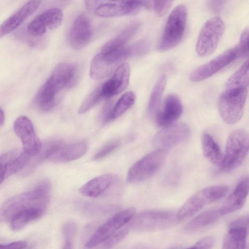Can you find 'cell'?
<instances>
[{
    "instance_id": "obj_8",
    "label": "cell",
    "mask_w": 249,
    "mask_h": 249,
    "mask_svg": "<svg viewBox=\"0 0 249 249\" xmlns=\"http://www.w3.org/2000/svg\"><path fill=\"white\" fill-rule=\"evenodd\" d=\"M166 153V150L158 148L144 156L129 168L127 181L129 183H137L151 178L163 166Z\"/></svg>"
},
{
    "instance_id": "obj_12",
    "label": "cell",
    "mask_w": 249,
    "mask_h": 249,
    "mask_svg": "<svg viewBox=\"0 0 249 249\" xmlns=\"http://www.w3.org/2000/svg\"><path fill=\"white\" fill-rule=\"evenodd\" d=\"M119 2L99 5L94 12L99 17L111 18L135 14L142 8H149L150 0H120Z\"/></svg>"
},
{
    "instance_id": "obj_38",
    "label": "cell",
    "mask_w": 249,
    "mask_h": 249,
    "mask_svg": "<svg viewBox=\"0 0 249 249\" xmlns=\"http://www.w3.org/2000/svg\"><path fill=\"white\" fill-rule=\"evenodd\" d=\"M119 145L120 142L116 140L108 142L100 148L94 155L93 160H97L106 158L115 150Z\"/></svg>"
},
{
    "instance_id": "obj_1",
    "label": "cell",
    "mask_w": 249,
    "mask_h": 249,
    "mask_svg": "<svg viewBox=\"0 0 249 249\" xmlns=\"http://www.w3.org/2000/svg\"><path fill=\"white\" fill-rule=\"evenodd\" d=\"M78 75L77 65L68 63L57 65L36 95L37 107L43 111L51 110L55 104L57 94L65 88L72 87Z\"/></svg>"
},
{
    "instance_id": "obj_3",
    "label": "cell",
    "mask_w": 249,
    "mask_h": 249,
    "mask_svg": "<svg viewBox=\"0 0 249 249\" xmlns=\"http://www.w3.org/2000/svg\"><path fill=\"white\" fill-rule=\"evenodd\" d=\"M177 213L165 210H147L135 214L127 223L129 229L151 231L168 228L178 221Z\"/></svg>"
},
{
    "instance_id": "obj_19",
    "label": "cell",
    "mask_w": 249,
    "mask_h": 249,
    "mask_svg": "<svg viewBox=\"0 0 249 249\" xmlns=\"http://www.w3.org/2000/svg\"><path fill=\"white\" fill-rule=\"evenodd\" d=\"M118 179V177L113 174L101 175L84 184L80 188L79 192L87 197H98L107 191L117 182Z\"/></svg>"
},
{
    "instance_id": "obj_28",
    "label": "cell",
    "mask_w": 249,
    "mask_h": 249,
    "mask_svg": "<svg viewBox=\"0 0 249 249\" xmlns=\"http://www.w3.org/2000/svg\"><path fill=\"white\" fill-rule=\"evenodd\" d=\"M135 99V95L132 91L127 92L124 94L114 107L110 109L104 121L108 122L120 117L134 104Z\"/></svg>"
},
{
    "instance_id": "obj_35",
    "label": "cell",
    "mask_w": 249,
    "mask_h": 249,
    "mask_svg": "<svg viewBox=\"0 0 249 249\" xmlns=\"http://www.w3.org/2000/svg\"><path fill=\"white\" fill-rule=\"evenodd\" d=\"M128 226L122 227L108 237L103 244V247L106 249L111 248L121 242L129 232Z\"/></svg>"
},
{
    "instance_id": "obj_29",
    "label": "cell",
    "mask_w": 249,
    "mask_h": 249,
    "mask_svg": "<svg viewBox=\"0 0 249 249\" xmlns=\"http://www.w3.org/2000/svg\"><path fill=\"white\" fill-rule=\"evenodd\" d=\"M249 65L248 59L228 80L225 85L226 89L248 88L249 79Z\"/></svg>"
},
{
    "instance_id": "obj_27",
    "label": "cell",
    "mask_w": 249,
    "mask_h": 249,
    "mask_svg": "<svg viewBox=\"0 0 249 249\" xmlns=\"http://www.w3.org/2000/svg\"><path fill=\"white\" fill-rule=\"evenodd\" d=\"M166 82V76L163 74L159 78L152 89L148 106L149 113L152 117L155 116L159 108Z\"/></svg>"
},
{
    "instance_id": "obj_15",
    "label": "cell",
    "mask_w": 249,
    "mask_h": 249,
    "mask_svg": "<svg viewBox=\"0 0 249 249\" xmlns=\"http://www.w3.org/2000/svg\"><path fill=\"white\" fill-rule=\"evenodd\" d=\"M249 231V216L232 221L223 242V249H244L246 248Z\"/></svg>"
},
{
    "instance_id": "obj_32",
    "label": "cell",
    "mask_w": 249,
    "mask_h": 249,
    "mask_svg": "<svg viewBox=\"0 0 249 249\" xmlns=\"http://www.w3.org/2000/svg\"><path fill=\"white\" fill-rule=\"evenodd\" d=\"M81 210L87 214L90 215H100L106 214L113 212L115 207L111 205H102L89 203H84L80 206Z\"/></svg>"
},
{
    "instance_id": "obj_36",
    "label": "cell",
    "mask_w": 249,
    "mask_h": 249,
    "mask_svg": "<svg viewBox=\"0 0 249 249\" xmlns=\"http://www.w3.org/2000/svg\"><path fill=\"white\" fill-rule=\"evenodd\" d=\"M18 154V151L12 150L0 156V184L5 178L6 171L8 163Z\"/></svg>"
},
{
    "instance_id": "obj_47",
    "label": "cell",
    "mask_w": 249,
    "mask_h": 249,
    "mask_svg": "<svg viewBox=\"0 0 249 249\" xmlns=\"http://www.w3.org/2000/svg\"><path fill=\"white\" fill-rule=\"evenodd\" d=\"M109 0L111 1H115L120 0Z\"/></svg>"
},
{
    "instance_id": "obj_2",
    "label": "cell",
    "mask_w": 249,
    "mask_h": 249,
    "mask_svg": "<svg viewBox=\"0 0 249 249\" xmlns=\"http://www.w3.org/2000/svg\"><path fill=\"white\" fill-rule=\"evenodd\" d=\"M51 184L48 179L39 182L32 190L15 196L2 206L0 213L5 218L11 219L17 213L31 208L46 209L49 201Z\"/></svg>"
},
{
    "instance_id": "obj_41",
    "label": "cell",
    "mask_w": 249,
    "mask_h": 249,
    "mask_svg": "<svg viewBox=\"0 0 249 249\" xmlns=\"http://www.w3.org/2000/svg\"><path fill=\"white\" fill-rule=\"evenodd\" d=\"M129 47L131 56H140L147 53L149 50V43L146 40H141Z\"/></svg>"
},
{
    "instance_id": "obj_48",
    "label": "cell",
    "mask_w": 249,
    "mask_h": 249,
    "mask_svg": "<svg viewBox=\"0 0 249 249\" xmlns=\"http://www.w3.org/2000/svg\"><path fill=\"white\" fill-rule=\"evenodd\" d=\"M0 249H2V245L0 244Z\"/></svg>"
},
{
    "instance_id": "obj_14",
    "label": "cell",
    "mask_w": 249,
    "mask_h": 249,
    "mask_svg": "<svg viewBox=\"0 0 249 249\" xmlns=\"http://www.w3.org/2000/svg\"><path fill=\"white\" fill-rule=\"evenodd\" d=\"M237 57L236 47L230 48L193 71L189 76L190 79L197 82L207 79Z\"/></svg>"
},
{
    "instance_id": "obj_9",
    "label": "cell",
    "mask_w": 249,
    "mask_h": 249,
    "mask_svg": "<svg viewBox=\"0 0 249 249\" xmlns=\"http://www.w3.org/2000/svg\"><path fill=\"white\" fill-rule=\"evenodd\" d=\"M225 30L222 19L218 16L208 20L202 27L196 43V50L198 55L205 57L216 50Z\"/></svg>"
},
{
    "instance_id": "obj_13",
    "label": "cell",
    "mask_w": 249,
    "mask_h": 249,
    "mask_svg": "<svg viewBox=\"0 0 249 249\" xmlns=\"http://www.w3.org/2000/svg\"><path fill=\"white\" fill-rule=\"evenodd\" d=\"M190 134V129L186 124H172L158 131L153 138V142L158 148L166 150L183 142Z\"/></svg>"
},
{
    "instance_id": "obj_5",
    "label": "cell",
    "mask_w": 249,
    "mask_h": 249,
    "mask_svg": "<svg viewBox=\"0 0 249 249\" xmlns=\"http://www.w3.org/2000/svg\"><path fill=\"white\" fill-rule=\"evenodd\" d=\"M249 147V135L245 129L239 128L231 132L226 142L221 169L230 171L239 167L248 155Z\"/></svg>"
},
{
    "instance_id": "obj_37",
    "label": "cell",
    "mask_w": 249,
    "mask_h": 249,
    "mask_svg": "<svg viewBox=\"0 0 249 249\" xmlns=\"http://www.w3.org/2000/svg\"><path fill=\"white\" fill-rule=\"evenodd\" d=\"M236 47L237 57H245L249 54V28H246L243 31L239 42Z\"/></svg>"
},
{
    "instance_id": "obj_18",
    "label": "cell",
    "mask_w": 249,
    "mask_h": 249,
    "mask_svg": "<svg viewBox=\"0 0 249 249\" xmlns=\"http://www.w3.org/2000/svg\"><path fill=\"white\" fill-rule=\"evenodd\" d=\"M130 74L129 65L122 63L117 68L112 77L101 85L104 98H109L124 91L128 85Z\"/></svg>"
},
{
    "instance_id": "obj_26",
    "label": "cell",
    "mask_w": 249,
    "mask_h": 249,
    "mask_svg": "<svg viewBox=\"0 0 249 249\" xmlns=\"http://www.w3.org/2000/svg\"><path fill=\"white\" fill-rule=\"evenodd\" d=\"M141 26L139 21H134L124 28L118 35L109 40L105 44L114 49L125 46L126 43L135 35Z\"/></svg>"
},
{
    "instance_id": "obj_7",
    "label": "cell",
    "mask_w": 249,
    "mask_h": 249,
    "mask_svg": "<svg viewBox=\"0 0 249 249\" xmlns=\"http://www.w3.org/2000/svg\"><path fill=\"white\" fill-rule=\"evenodd\" d=\"M228 191L227 186L222 185L205 187L193 195L177 213L178 220L192 216L205 206L224 197Z\"/></svg>"
},
{
    "instance_id": "obj_20",
    "label": "cell",
    "mask_w": 249,
    "mask_h": 249,
    "mask_svg": "<svg viewBox=\"0 0 249 249\" xmlns=\"http://www.w3.org/2000/svg\"><path fill=\"white\" fill-rule=\"evenodd\" d=\"M41 0H29L0 25V37L10 33L34 13Z\"/></svg>"
},
{
    "instance_id": "obj_22",
    "label": "cell",
    "mask_w": 249,
    "mask_h": 249,
    "mask_svg": "<svg viewBox=\"0 0 249 249\" xmlns=\"http://www.w3.org/2000/svg\"><path fill=\"white\" fill-rule=\"evenodd\" d=\"M88 147L84 142L69 144L61 143L48 160L56 163H66L77 160L84 155Z\"/></svg>"
},
{
    "instance_id": "obj_31",
    "label": "cell",
    "mask_w": 249,
    "mask_h": 249,
    "mask_svg": "<svg viewBox=\"0 0 249 249\" xmlns=\"http://www.w3.org/2000/svg\"><path fill=\"white\" fill-rule=\"evenodd\" d=\"M31 156L23 152L19 154L8 164L6 171L5 178L19 171L25 167L31 160Z\"/></svg>"
},
{
    "instance_id": "obj_21",
    "label": "cell",
    "mask_w": 249,
    "mask_h": 249,
    "mask_svg": "<svg viewBox=\"0 0 249 249\" xmlns=\"http://www.w3.org/2000/svg\"><path fill=\"white\" fill-rule=\"evenodd\" d=\"M249 193V178L241 180L219 209L221 215L240 209L245 204Z\"/></svg>"
},
{
    "instance_id": "obj_4",
    "label": "cell",
    "mask_w": 249,
    "mask_h": 249,
    "mask_svg": "<svg viewBox=\"0 0 249 249\" xmlns=\"http://www.w3.org/2000/svg\"><path fill=\"white\" fill-rule=\"evenodd\" d=\"M187 20V10L184 5L176 6L169 15L158 49L161 52L177 46L184 36Z\"/></svg>"
},
{
    "instance_id": "obj_46",
    "label": "cell",
    "mask_w": 249,
    "mask_h": 249,
    "mask_svg": "<svg viewBox=\"0 0 249 249\" xmlns=\"http://www.w3.org/2000/svg\"><path fill=\"white\" fill-rule=\"evenodd\" d=\"M4 120V114L2 110L0 109V125L3 123Z\"/></svg>"
},
{
    "instance_id": "obj_40",
    "label": "cell",
    "mask_w": 249,
    "mask_h": 249,
    "mask_svg": "<svg viewBox=\"0 0 249 249\" xmlns=\"http://www.w3.org/2000/svg\"><path fill=\"white\" fill-rule=\"evenodd\" d=\"M47 28L36 17L31 21L27 27L28 33L33 36H38L43 35Z\"/></svg>"
},
{
    "instance_id": "obj_33",
    "label": "cell",
    "mask_w": 249,
    "mask_h": 249,
    "mask_svg": "<svg viewBox=\"0 0 249 249\" xmlns=\"http://www.w3.org/2000/svg\"><path fill=\"white\" fill-rule=\"evenodd\" d=\"M101 86L95 89L85 100L80 106L78 112L84 114L94 107L102 98Z\"/></svg>"
},
{
    "instance_id": "obj_43",
    "label": "cell",
    "mask_w": 249,
    "mask_h": 249,
    "mask_svg": "<svg viewBox=\"0 0 249 249\" xmlns=\"http://www.w3.org/2000/svg\"><path fill=\"white\" fill-rule=\"evenodd\" d=\"M84 3L87 10L92 13L100 5L101 0H84Z\"/></svg>"
},
{
    "instance_id": "obj_44",
    "label": "cell",
    "mask_w": 249,
    "mask_h": 249,
    "mask_svg": "<svg viewBox=\"0 0 249 249\" xmlns=\"http://www.w3.org/2000/svg\"><path fill=\"white\" fill-rule=\"evenodd\" d=\"M225 0H211L210 3V8L214 12H219L223 7Z\"/></svg>"
},
{
    "instance_id": "obj_17",
    "label": "cell",
    "mask_w": 249,
    "mask_h": 249,
    "mask_svg": "<svg viewBox=\"0 0 249 249\" xmlns=\"http://www.w3.org/2000/svg\"><path fill=\"white\" fill-rule=\"evenodd\" d=\"M182 111V105L178 96L173 94L168 95L155 115L157 125L164 127L173 124Z\"/></svg>"
},
{
    "instance_id": "obj_10",
    "label": "cell",
    "mask_w": 249,
    "mask_h": 249,
    "mask_svg": "<svg viewBox=\"0 0 249 249\" xmlns=\"http://www.w3.org/2000/svg\"><path fill=\"white\" fill-rule=\"evenodd\" d=\"M135 213V209L131 207L116 213L95 231L87 241L86 247L92 248L102 244L112 234L125 226Z\"/></svg>"
},
{
    "instance_id": "obj_6",
    "label": "cell",
    "mask_w": 249,
    "mask_h": 249,
    "mask_svg": "<svg viewBox=\"0 0 249 249\" xmlns=\"http://www.w3.org/2000/svg\"><path fill=\"white\" fill-rule=\"evenodd\" d=\"M248 94L247 88L226 89L220 95L218 107L223 120L233 124L241 119Z\"/></svg>"
},
{
    "instance_id": "obj_39",
    "label": "cell",
    "mask_w": 249,
    "mask_h": 249,
    "mask_svg": "<svg viewBox=\"0 0 249 249\" xmlns=\"http://www.w3.org/2000/svg\"><path fill=\"white\" fill-rule=\"evenodd\" d=\"M174 0H153V9L155 14L160 17L169 11Z\"/></svg>"
},
{
    "instance_id": "obj_42",
    "label": "cell",
    "mask_w": 249,
    "mask_h": 249,
    "mask_svg": "<svg viewBox=\"0 0 249 249\" xmlns=\"http://www.w3.org/2000/svg\"><path fill=\"white\" fill-rule=\"evenodd\" d=\"M214 238L211 236L205 237L196 242L190 248L211 249L214 245Z\"/></svg>"
},
{
    "instance_id": "obj_25",
    "label": "cell",
    "mask_w": 249,
    "mask_h": 249,
    "mask_svg": "<svg viewBox=\"0 0 249 249\" xmlns=\"http://www.w3.org/2000/svg\"><path fill=\"white\" fill-rule=\"evenodd\" d=\"M221 216L219 209L207 210L192 219L185 226V229L188 231L201 229L214 223Z\"/></svg>"
},
{
    "instance_id": "obj_45",
    "label": "cell",
    "mask_w": 249,
    "mask_h": 249,
    "mask_svg": "<svg viewBox=\"0 0 249 249\" xmlns=\"http://www.w3.org/2000/svg\"><path fill=\"white\" fill-rule=\"evenodd\" d=\"M27 243L23 241H19L2 245V249H23L26 247Z\"/></svg>"
},
{
    "instance_id": "obj_34",
    "label": "cell",
    "mask_w": 249,
    "mask_h": 249,
    "mask_svg": "<svg viewBox=\"0 0 249 249\" xmlns=\"http://www.w3.org/2000/svg\"><path fill=\"white\" fill-rule=\"evenodd\" d=\"M76 230V225L73 222H69L64 225L62 229L63 249L72 248Z\"/></svg>"
},
{
    "instance_id": "obj_23",
    "label": "cell",
    "mask_w": 249,
    "mask_h": 249,
    "mask_svg": "<svg viewBox=\"0 0 249 249\" xmlns=\"http://www.w3.org/2000/svg\"><path fill=\"white\" fill-rule=\"evenodd\" d=\"M45 211L43 208H31L18 212L10 219L11 228L14 231L20 230L29 222L41 217Z\"/></svg>"
},
{
    "instance_id": "obj_16",
    "label": "cell",
    "mask_w": 249,
    "mask_h": 249,
    "mask_svg": "<svg viewBox=\"0 0 249 249\" xmlns=\"http://www.w3.org/2000/svg\"><path fill=\"white\" fill-rule=\"evenodd\" d=\"M92 35L90 21L85 13H81L75 19L70 32V43L75 50L85 47L90 42Z\"/></svg>"
},
{
    "instance_id": "obj_11",
    "label": "cell",
    "mask_w": 249,
    "mask_h": 249,
    "mask_svg": "<svg viewBox=\"0 0 249 249\" xmlns=\"http://www.w3.org/2000/svg\"><path fill=\"white\" fill-rule=\"evenodd\" d=\"M14 130L22 142L23 151L31 157L36 156L42 144L30 119L25 116L18 117L14 123Z\"/></svg>"
},
{
    "instance_id": "obj_24",
    "label": "cell",
    "mask_w": 249,
    "mask_h": 249,
    "mask_svg": "<svg viewBox=\"0 0 249 249\" xmlns=\"http://www.w3.org/2000/svg\"><path fill=\"white\" fill-rule=\"evenodd\" d=\"M202 149L205 157L212 163L220 166L223 154L218 144L208 134H204L201 137Z\"/></svg>"
},
{
    "instance_id": "obj_30",
    "label": "cell",
    "mask_w": 249,
    "mask_h": 249,
    "mask_svg": "<svg viewBox=\"0 0 249 249\" xmlns=\"http://www.w3.org/2000/svg\"><path fill=\"white\" fill-rule=\"evenodd\" d=\"M37 17L47 29L54 30L62 23L63 14L60 9L52 8L43 12Z\"/></svg>"
}]
</instances>
